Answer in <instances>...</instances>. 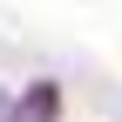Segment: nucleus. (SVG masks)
Wrapping results in <instances>:
<instances>
[{
  "instance_id": "obj_2",
  "label": "nucleus",
  "mask_w": 122,
  "mask_h": 122,
  "mask_svg": "<svg viewBox=\"0 0 122 122\" xmlns=\"http://www.w3.org/2000/svg\"><path fill=\"white\" fill-rule=\"evenodd\" d=\"M0 122H14V95H7V88H0Z\"/></svg>"
},
{
  "instance_id": "obj_1",
  "label": "nucleus",
  "mask_w": 122,
  "mask_h": 122,
  "mask_svg": "<svg viewBox=\"0 0 122 122\" xmlns=\"http://www.w3.org/2000/svg\"><path fill=\"white\" fill-rule=\"evenodd\" d=\"M54 109H61V88L54 81H34L27 95H14V122H54Z\"/></svg>"
}]
</instances>
